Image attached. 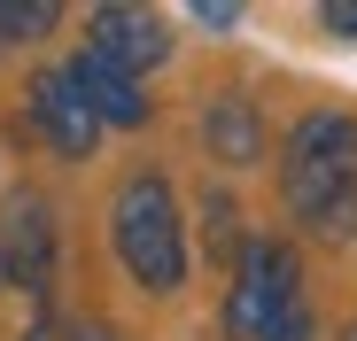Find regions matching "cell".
<instances>
[{"label":"cell","instance_id":"6da1fadb","mask_svg":"<svg viewBox=\"0 0 357 341\" xmlns=\"http://www.w3.org/2000/svg\"><path fill=\"white\" fill-rule=\"evenodd\" d=\"M109 225H116V256H125V271L140 287L148 295H178V279H187V233H178V194L155 170H132L116 187Z\"/></svg>","mask_w":357,"mask_h":341},{"label":"cell","instance_id":"7a4b0ae2","mask_svg":"<svg viewBox=\"0 0 357 341\" xmlns=\"http://www.w3.org/2000/svg\"><path fill=\"white\" fill-rule=\"evenodd\" d=\"M280 187H287V209L303 217V225H319L342 202H357V117H334V109L303 117V125L287 132Z\"/></svg>","mask_w":357,"mask_h":341},{"label":"cell","instance_id":"3957f363","mask_svg":"<svg viewBox=\"0 0 357 341\" xmlns=\"http://www.w3.org/2000/svg\"><path fill=\"white\" fill-rule=\"evenodd\" d=\"M225 326L241 341H311V310H303V271L280 241H241V279H233Z\"/></svg>","mask_w":357,"mask_h":341},{"label":"cell","instance_id":"277c9868","mask_svg":"<svg viewBox=\"0 0 357 341\" xmlns=\"http://www.w3.org/2000/svg\"><path fill=\"white\" fill-rule=\"evenodd\" d=\"M86 54H101L109 70L140 78V70H155L163 54H171V31H163V16H148V8H93V16H86Z\"/></svg>","mask_w":357,"mask_h":341},{"label":"cell","instance_id":"5b68a950","mask_svg":"<svg viewBox=\"0 0 357 341\" xmlns=\"http://www.w3.org/2000/svg\"><path fill=\"white\" fill-rule=\"evenodd\" d=\"M31 125H39L54 148H63V155H93V140H101V117L86 109V93H78L70 63L31 78Z\"/></svg>","mask_w":357,"mask_h":341},{"label":"cell","instance_id":"8992f818","mask_svg":"<svg viewBox=\"0 0 357 341\" xmlns=\"http://www.w3.org/2000/svg\"><path fill=\"white\" fill-rule=\"evenodd\" d=\"M70 78H78V93H86V109H93L101 125H125V132H132V125H148V93H140L125 70H109L101 54H78Z\"/></svg>","mask_w":357,"mask_h":341},{"label":"cell","instance_id":"52a82bcc","mask_svg":"<svg viewBox=\"0 0 357 341\" xmlns=\"http://www.w3.org/2000/svg\"><path fill=\"white\" fill-rule=\"evenodd\" d=\"M8 256L24 271V287H47V264H54V225H47V202L16 194L8 202Z\"/></svg>","mask_w":357,"mask_h":341},{"label":"cell","instance_id":"ba28073f","mask_svg":"<svg viewBox=\"0 0 357 341\" xmlns=\"http://www.w3.org/2000/svg\"><path fill=\"white\" fill-rule=\"evenodd\" d=\"M202 140H210L218 163H257V155H264V125H257V109H249V101H210Z\"/></svg>","mask_w":357,"mask_h":341},{"label":"cell","instance_id":"9c48e42d","mask_svg":"<svg viewBox=\"0 0 357 341\" xmlns=\"http://www.w3.org/2000/svg\"><path fill=\"white\" fill-rule=\"evenodd\" d=\"M319 24H326L334 39H357V0H326V8H319Z\"/></svg>","mask_w":357,"mask_h":341},{"label":"cell","instance_id":"30bf717a","mask_svg":"<svg viewBox=\"0 0 357 341\" xmlns=\"http://www.w3.org/2000/svg\"><path fill=\"white\" fill-rule=\"evenodd\" d=\"M195 24H210V31H233V8H218V0H202V8H195Z\"/></svg>","mask_w":357,"mask_h":341},{"label":"cell","instance_id":"8fae6325","mask_svg":"<svg viewBox=\"0 0 357 341\" xmlns=\"http://www.w3.org/2000/svg\"><path fill=\"white\" fill-rule=\"evenodd\" d=\"M0 287H24V271H16V256H8V241H0Z\"/></svg>","mask_w":357,"mask_h":341},{"label":"cell","instance_id":"7c38bea8","mask_svg":"<svg viewBox=\"0 0 357 341\" xmlns=\"http://www.w3.org/2000/svg\"><path fill=\"white\" fill-rule=\"evenodd\" d=\"M70 341H125V333H109V326H78Z\"/></svg>","mask_w":357,"mask_h":341},{"label":"cell","instance_id":"4fadbf2b","mask_svg":"<svg viewBox=\"0 0 357 341\" xmlns=\"http://www.w3.org/2000/svg\"><path fill=\"white\" fill-rule=\"evenodd\" d=\"M349 341H357V326H349Z\"/></svg>","mask_w":357,"mask_h":341}]
</instances>
